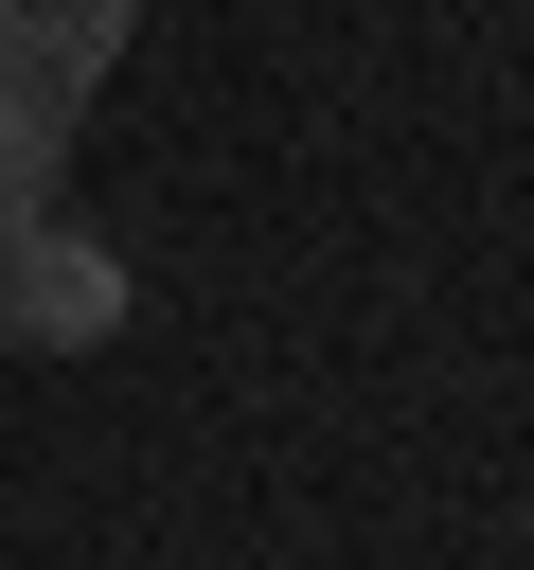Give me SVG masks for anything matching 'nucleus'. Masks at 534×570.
<instances>
[{
    "mask_svg": "<svg viewBox=\"0 0 534 570\" xmlns=\"http://www.w3.org/2000/svg\"><path fill=\"white\" fill-rule=\"evenodd\" d=\"M0 338H36V356L125 338V249H107V232H18V249H0Z\"/></svg>",
    "mask_w": 534,
    "mask_h": 570,
    "instance_id": "f257e3e1",
    "label": "nucleus"
},
{
    "mask_svg": "<svg viewBox=\"0 0 534 570\" xmlns=\"http://www.w3.org/2000/svg\"><path fill=\"white\" fill-rule=\"evenodd\" d=\"M125 36H142V0H0V107H89L107 71H125Z\"/></svg>",
    "mask_w": 534,
    "mask_h": 570,
    "instance_id": "f03ea898",
    "label": "nucleus"
},
{
    "mask_svg": "<svg viewBox=\"0 0 534 570\" xmlns=\"http://www.w3.org/2000/svg\"><path fill=\"white\" fill-rule=\"evenodd\" d=\"M53 160H71V125H53V107H0V249L53 232Z\"/></svg>",
    "mask_w": 534,
    "mask_h": 570,
    "instance_id": "7ed1b4c3",
    "label": "nucleus"
}]
</instances>
